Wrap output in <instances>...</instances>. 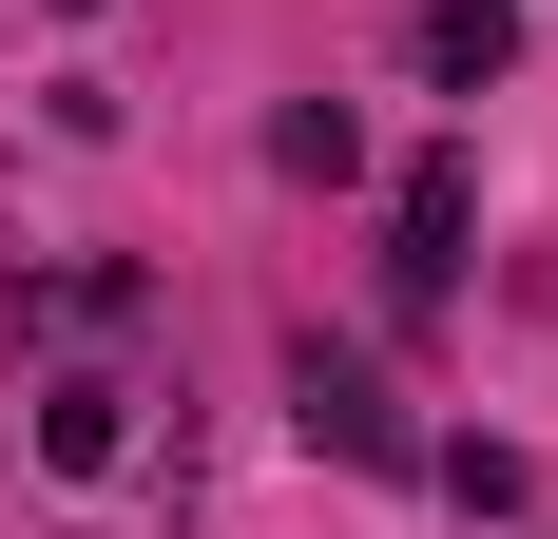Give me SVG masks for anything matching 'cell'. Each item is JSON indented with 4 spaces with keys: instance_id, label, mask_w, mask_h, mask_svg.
Instances as JSON below:
<instances>
[{
    "instance_id": "cell-2",
    "label": "cell",
    "mask_w": 558,
    "mask_h": 539,
    "mask_svg": "<svg viewBox=\"0 0 558 539\" xmlns=\"http://www.w3.org/2000/svg\"><path fill=\"white\" fill-rule=\"evenodd\" d=\"M462 213H482V173H462V155H424V173H404V309H444V270H462Z\"/></svg>"
},
{
    "instance_id": "cell-6",
    "label": "cell",
    "mask_w": 558,
    "mask_h": 539,
    "mask_svg": "<svg viewBox=\"0 0 558 539\" xmlns=\"http://www.w3.org/2000/svg\"><path fill=\"white\" fill-rule=\"evenodd\" d=\"M424 463H444V501H482V520H501V501L539 482V463H520V443H482V424H462V443H424Z\"/></svg>"
},
{
    "instance_id": "cell-3",
    "label": "cell",
    "mask_w": 558,
    "mask_h": 539,
    "mask_svg": "<svg viewBox=\"0 0 558 539\" xmlns=\"http://www.w3.org/2000/svg\"><path fill=\"white\" fill-rule=\"evenodd\" d=\"M39 463H58V482H116V463H135V405H116V385H58V405H39Z\"/></svg>"
},
{
    "instance_id": "cell-5",
    "label": "cell",
    "mask_w": 558,
    "mask_h": 539,
    "mask_svg": "<svg viewBox=\"0 0 558 539\" xmlns=\"http://www.w3.org/2000/svg\"><path fill=\"white\" fill-rule=\"evenodd\" d=\"M270 155H289V173H366V116H347V97H289Z\"/></svg>"
},
{
    "instance_id": "cell-4",
    "label": "cell",
    "mask_w": 558,
    "mask_h": 539,
    "mask_svg": "<svg viewBox=\"0 0 558 539\" xmlns=\"http://www.w3.org/2000/svg\"><path fill=\"white\" fill-rule=\"evenodd\" d=\"M501 58H520V20H501V0H424V77H462V97H482Z\"/></svg>"
},
{
    "instance_id": "cell-1",
    "label": "cell",
    "mask_w": 558,
    "mask_h": 539,
    "mask_svg": "<svg viewBox=\"0 0 558 539\" xmlns=\"http://www.w3.org/2000/svg\"><path fill=\"white\" fill-rule=\"evenodd\" d=\"M289 405H308V443H328V463H424V443H404V405H386V367H366V347H328V327L289 347Z\"/></svg>"
}]
</instances>
